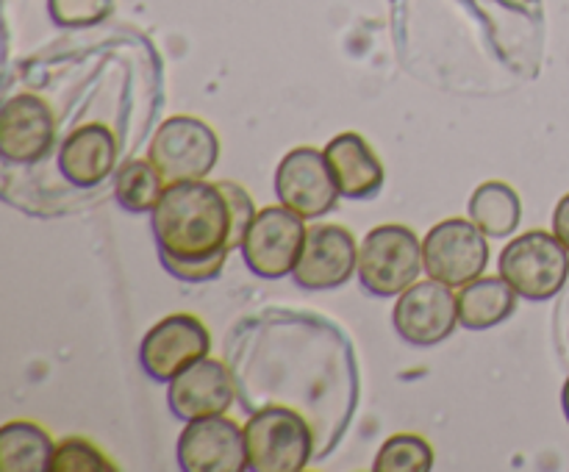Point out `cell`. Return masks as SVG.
Listing matches in <instances>:
<instances>
[{
	"mask_svg": "<svg viewBox=\"0 0 569 472\" xmlns=\"http://www.w3.org/2000/svg\"><path fill=\"white\" fill-rule=\"evenodd\" d=\"M248 470L256 472H300L311 461L315 436L298 411H256L244 425Z\"/></svg>",
	"mask_w": 569,
	"mask_h": 472,
	"instance_id": "4",
	"label": "cell"
},
{
	"mask_svg": "<svg viewBox=\"0 0 569 472\" xmlns=\"http://www.w3.org/2000/svg\"><path fill=\"white\" fill-rule=\"evenodd\" d=\"M153 233L159 253L176 259H211L228 250L231 209L220 183H170L153 209Z\"/></svg>",
	"mask_w": 569,
	"mask_h": 472,
	"instance_id": "1",
	"label": "cell"
},
{
	"mask_svg": "<svg viewBox=\"0 0 569 472\" xmlns=\"http://www.w3.org/2000/svg\"><path fill=\"white\" fill-rule=\"evenodd\" d=\"M56 120L37 94H17L0 111V153L17 164H33L53 148Z\"/></svg>",
	"mask_w": 569,
	"mask_h": 472,
	"instance_id": "13",
	"label": "cell"
},
{
	"mask_svg": "<svg viewBox=\"0 0 569 472\" xmlns=\"http://www.w3.org/2000/svg\"><path fill=\"white\" fill-rule=\"evenodd\" d=\"M211 337L203 322L192 314H170L148 331L139 348V361L153 381L170 383L178 372L206 359Z\"/></svg>",
	"mask_w": 569,
	"mask_h": 472,
	"instance_id": "10",
	"label": "cell"
},
{
	"mask_svg": "<svg viewBox=\"0 0 569 472\" xmlns=\"http://www.w3.org/2000/svg\"><path fill=\"white\" fill-rule=\"evenodd\" d=\"M561 405H565V414H567V422H569V378H567L565 389H561Z\"/></svg>",
	"mask_w": 569,
	"mask_h": 472,
	"instance_id": "27",
	"label": "cell"
},
{
	"mask_svg": "<svg viewBox=\"0 0 569 472\" xmlns=\"http://www.w3.org/2000/svg\"><path fill=\"white\" fill-rule=\"evenodd\" d=\"M470 220L489 239H506L520 228L522 203L515 187L503 181H487L472 192Z\"/></svg>",
	"mask_w": 569,
	"mask_h": 472,
	"instance_id": "19",
	"label": "cell"
},
{
	"mask_svg": "<svg viewBox=\"0 0 569 472\" xmlns=\"http://www.w3.org/2000/svg\"><path fill=\"white\" fill-rule=\"evenodd\" d=\"M422 270V242L411 228L389 222L372 228L359 248V281L376 298L403 294Z\"/></svg>",
	"mask_w": 569,
	"mask_h": 472,
	"instance_id": "2",
	"label": "cell"
},
{
	"mask_svg": "<svg viewBox=\"0 0 569 472\" xmlns=\"http://www.w3.org/2000/svg\"><path fill=\"white\" fill-rule=\"evenodd\" d=\"M117 470L92 442L70 436L56 444L48 472H111Z\"/></svg>",
	"mask_w": 569,
	"mask_h": 472,
	"instance_id": "22",
	"label": "cell"
},
{
	"mask_svg": "<svg viewBox=\"0 0 569 472\" xmlns=\"http://www.w3.org/2000/svg\"><path fill=\"white\" fill-rule=\"evenodd\" d=\"M500 275L517 294L533 303L556 298L569 278V250L556 233L528 231L515 237L500 253Z\"/></svg>",
	"mask_w": 569,
	"mask_h": 472,
	"instance_id": "3",
	"label": "cell"
},
{
	"mask_svg": "<svg viewBox=\"0 0 569 472\" xmlns=\"http://www.w3.org/2000/svg\"><path fill=\"white\" fill-rule=\"evenodd\" d=\"M226 259H228V250L211 255V259H176V255L161 253V264H164V270L170 272L172 278L187 283L214 281V278L222 272V267H226Z\"/></svg>",
	"mask_w": 569,
	"mask_h": 472,
	"instance_id": "25",
	"label": "cell"
},
{
	"mask_svg": "<svg viewBox=\"0 0 569 472\" xmlns=\"http://www.w3.org/2000/svg\"><path fill=\"white\" fill-rule=\"evenodd\" d=\"M114 0H48V14L61 28H89L109 20Z\"/></svg>",
	"mask_w": 569,
	"mask_h": 472,
	"instance_id": "23",
	"label": "cell"
},
{
	"mask_svg": "<svg viewBox=\"0 0 569 472\" xmlns=\"http://www.w3.org/2000/svg\"><path fill=\"white\" fill-rule=\"evenodd\" d=\"M148 159L170 183L203 181L220 159V139L198 117H170L150 139Z\"/></svg>",
	"mask_w": 569,
	"mask_h": 472,
	"instance_id": "5",
	"label": "cell"
},
{
	"mask_svg": "<svg viewBox=\"0 0 569 472\" xmlns=\"http://www.w3.org/2000/svg\"><path fill=\"white\" fill-rule=\"evenodd\" d=\"M489 264L487 233L472 220H445L422 242V270L450 289H461L483 275Z\"/></svg>",
	"mask_w": 569,
	"mask_h": 472,
	"instance_id": "6",
	"label": "cell"
},
{
	"mask_svg": "<svg viewBox=\"0 0 569 472\" xmlns=\"http://www.w3.org/2000/svg\"><path fill=\"white\" fill-rule=\"evenodd\" d=\"M117 164V139L103 122L76 128L59 150V170L72 187L92 189L111 175Z\"/></svg>",
	"mask_w": 569,
	"mask_h": 472,
	"instance_id": "15",
	"label": "cell"
},
{
	"mask_svg": "<svg viewBox=\"0 0 569 472\" xmlns=\"http://www.w3.org/2000/svg\"><path fill=\"white\" fill-rule=\"evenodd\" d=\"M326 159L342 198L365 200L381 192L383 164L365 137L350 131L339 133L326 144Z\"/></svg>",
	"mask_w": 569,
	"mask_h": 472,
	"instance_id": "16",
	"label": "cell"
},
{
	"mask_svg": "<svg viewBox=\"0 0 569 472\" xmlns=\"http://www.w3.org/2000/svg\"><path fill=\"white\" fill-rule=\"evenodd\" d=\"M433 466V450L417 433H395L376 455V472H428Z\"/></svg>",
	"mask_w": 569,
	"mask_h": 472,
	"instance_id": "21",
	"label": "cell"
},
{
	"mask_svg": "<svg viewBox=\"0 0 569 472\" xmlns=\"http://www.w3.org/2000/svg\"><path fill=\"white\" fill-rule=\"evenodd\" d=\"M517 289L500 278H476L467 287L459 289L456 303H459V325L470 331H487L500 325L517 311Z\"/></svg>",
	"mask_w": 569,
	"mask_h": 472,
	"instance_id": "17",
	"label": "cell"
},
{
	"mask_svg": "<svg viewBox=\"0 0 569 472\" xmlns=\"http://www.w3.org/2000/svg\"><path fill=\"white\" fill-rule=\"evenodd\" d=\"M167 181L150 159H128L114 175V198L133 214L153 211L164 194Z\"/></svg>",
	"mask_w": 569,
	"mask_h": 472,
	"instance_id": "20",
	"label": "cell"
},
{
	"mask_svg": "<svg viewBox=\"0 0 569 472\" xmlns=\"http://www.w3.org/2000/svg\"><path fill=\"white\" fill-rule=\"evenodd\" d=\"M276 194L281 205L303 220L328 214L342 192L328 167L326 150L309 148V144L289 150L276 170Z\"/></svg>",
	"mask_w": 569,
	"mask_h": 472,
	"instance_id": "8",
	"label": "cell"
},
{
	"mask_svg": "<svg viewBox=\"0 0 569 472\" xmlns=\"http://www.w3.org/2000/svg\"><path fill=\"white\" fill-rule=\"evenodd\" d=\"M53 439L33 422H6L0 428V470L3 472H44L53 461Z\"/></svg>",
	"mask_w": 569,
	"mask_h": 472,
	"instance_id": "18",
	"label": "cell"
},
{
	"mask_svg": "<svg viewBox=\"0 0 569 472\" xmlns=\"http://www.w3.org/2000/svg\"><path fill=\"white\" fill-rule=\"evenodd\" d=\"M392 320L403 342L415 348H433L445 342L459 325V303H456L453 289L428 278V281L411 283L400 294Z\"/></svg>",
	"mask_w": 569,
	"mask_h": 472,
	"instance_id": "9",
	"label": "cell"
},
{
	"mask_svg": "<svg viewBox=\"0 0 569 472\" xmlns=\"http://www.w3.org/2000/svg\"><path fill=\"white\" fill-rule=\"evenodd\" d=\"M359 270V248L348 228L315 225L306 231L292 278L303 289H337Z\"/></svg>",
	"mask_w": 569,
	"mask_h": 472,
	"instance_id": "12",
	"label": "cell"
},
{
	"mask_svg": "<svg viewBox=\"0 0 569 472\" xmlns=\"http://www.w3.org/2000/svg\"><path fill=\"white\" fill-rule=\"evenodd\" d=\"M220 189L228 200V209H231V239H228V250H237L242 248L244 233H248V228L253 225L259 211H256L253 198H250L239 183L220 181Z\"/></svg>",
	"mask_w": 569,
	"mask_h": 472,
	"instance_id": "24",
	"label": "cell"
},
{
	"mask_svg": "<svg viewBox=\"0 0 569 472\" xmlns=\"http://www.w3.org/2000/svg\"><path fill=\"white\" fill-rule=\"evenodd\" d=\"M306 231L309 228L303 225V217L289 211L287 205H267L244 233V264L267 281L287 278L298 264Z\"/></svg>",
	"mask_w": 569,
	"mask_h": 472,
	"instance_id": "7",
	"label": "cell"
},
{
	"mask_svg": "<svg viewBox=\"0 0 569 472\" xmlns=\"http://www.w3.org/2000/svg\"><path fill=\"white\" fill-rule=\"evenodd\" d=\"M178 464L187 472L248 470L244 431L222 414L189 420L178 436Z\"/></svg>",
	"mask_w": 569,
	"mask_h": 472,
	"instance_id": "11",
	"label": "cell"
},
{
	"mask_svg": "<svg viewBox=\"0 0 569 472\" xmlns=\"http://www.w3.org/2000/svg\"><path fill=\"white\" fill-rule=\"evenodd\" d=\"M233 378L228 366L217 359H200L183 372H178L167 389L172 414L181 420H200V416L226 414L233 403Z\"/></svg>",
	"mask_w": 569,
	"mask_h": 472,
	"instance_id": "14",
	"label": "cell"
},
{
	"mask_svg": "<svg viewBox=\"0 0 569 472\" xmlns=\"http://www.w3.org/2000/svg\"><path fill=\"white\" fill-rule=\"evenodd\" d=\"M553 233L561 239V244L569 250V192L556 203L553 211Z\"/></svg>",
	"mask_w": 569,
	"mask_h": 472,
	"instance_id": "26",
	"label": "cell"
}]
</instances>
